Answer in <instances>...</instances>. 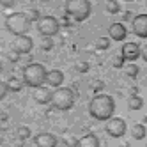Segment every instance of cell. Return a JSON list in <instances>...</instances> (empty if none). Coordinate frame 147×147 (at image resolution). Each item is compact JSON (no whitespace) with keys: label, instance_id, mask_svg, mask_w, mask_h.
Returning a JSON list of instances; mask_svg holds the SVG:
<instances>
[{"label":"cell","instance_id":"d590c367","mask_svg":"<svg viewBox=\"0 0 147 147\" xmlns=\"http://www.w3.org/2000/svg\"><path fill=\"white\" fill-rule=\"evenodd\" d=\"M124 2H133V0H124Z\"/></svg>","mask_w":147,"mask_h":147},{"label":"cell","instance_id":"4dcf8cb0","mask_svg":"<svg viewBox=\"0 0 147 147\" xmlns=\"http://www.w3.org/2000/svg\"><path fill=\"white\" fill-rule=\"evenodd\" d=\"M131 14H133V13H131V11H126V13H124V14H122V18H124V22H126V20H133V18H135V16H131Z\"/></svg>","mask_w":147,"mask_h":147},{"label":"cell","instance_id":"e575fe53","mask_svg":"<svg viewBox=\"0 0 147 147\" xmlns=\"http://www.w3.org/2000/svg\"><path fill=\"white\" fill-rule=\"evenodd\" d=\"M4 71V66H2V62H0V73H2Z\"/></svg>","mask_w":147,"mask_h":147},{"label":"cell","instance_id":"ba28073f","mask_svg":"<svg viewBox=\"0 0 147 147\" xmlns=\"http://www.w3.org/2000/svg\"><path fill=\"white\" fill-rule=\"evenodd\" d=\"M133 34L140 39H147V14H136L131 20Z\"/></svg>","mask_w":147,"mask_h":147},{"label":"cell","instance_id":"ffe728a7","mask_svg":"<svg viewBox=\"0 0 147 147\" xmlns=\"http://www.w3.org/2000/svg\"><path fill=\"white\" fill-rule=\"evenodd\" d=\"M23 82V80H22ZM22 82H20L18 78L11 76L7 80V85H9V90H13V92H18V90H22Z\"/></svg>","mask_w":147,"mask_h":147},{"label":"cell","instance_id":"2e32d148","mask_svg":"<svg viewBox=\"0 0 147 147\" xmlns=\"http://www.w3.org/2000/svg\"><path fill=\"white\" fill-rule=\"evenodd\" d=\"M131 135H133L135 140H144L145 135H147V128H145L144 124H138V122H136V124L133 126V129H131Z\"/></svg>","mask_w":147,"mask_h":147},{"label":"cell","instance_id":"8fae6325","mask_svg":"<svg viewBox=\"0 0 147 147\" xmlns=\"http://www.w3.org/2000/svg\"><path fill=\"white\" fill-rule=\"evenodd\" d=\"M57 144H59L57 136L51 135V133H39L34 138L36 147H57Z\"/></svg>","mask_w":147,"mask_h":147},{"label":"cell","instance_id":"7c38bea8","mask_svg":"<svg viewBox=\"0 0 147 147\" xmlns=\"http://www.w3.org/2000/svg\"><path fill=\"white\" fill-rule=\"evenodd\" d=\"M108 34H110V39H113V41H124V39H126V36H128V28H126V25H124V23L115 22V23H112V25H110Z\"/></svg>","mask_w":147,"mask_h":147},{"label":"cell","instance_id":"5bb4252c","mask_svg":"<svg viewBox=\"0 0 147 147\" xmlns=\"http://www.w3.org/2000/svg\"><path fill=\"white\" fill-rule=\"evenodd\" d=\"M46 83L50 87H55L59 89L62 83H64V73L60 69H53V71H48V76H46Z\"/></svg>","mask_w":147,"mask_h":147},{"label":"cell","instance_id":"30bf717a","mask_svg":"<svg viewBox=\"0 0 147 147\" xmlns=\"http://www.w3.org/2000/svg\"><path fill=\"white\" fill-rule=\"evenodd\" d=\"M121 53L126 60L129 62H135L138 57H142V48L136 45V43H124L122 48H121Z\"/></svg>","mask_w":147,"mask_h":147},{"label":"cell","instance_id":"836d02e7","mask_svg":"<svg viewBox=\"0 0 147 147\" xmlns=\"http://www.w3.org/2000/svg\"><path fill=\"white\" fill-rule=\"evenodd\" d=\"M0 144H4V135H2V131H0Z\"/></svg>","mask_w":147,"mask_h":147},{"label":"cell","instance_id":"83f0119b","mask_svg":"<svg viewBox=\"0 0 147 147\" xmlns=\"http://www.w3.org/2000/svg\"><path fill=\"white\" fill-rule=\"evenodd\" d=\"M103 87H105V83H103L101 80H94V82H92V89H94V90H101Z\"/></svg>","mask_w":147,"mask_h":147},{"label":"cell","instance_id":"6da1fadb","mask_svg":"<svg viewBox=\"0 0 147 147\" xmlns=\"http://www.w3.org/2000/svg\"><path fill=\"white\" fill-rule=\"evenodd\" d=\"M115 112V101L108 94H96L89 103V113L96 121H108Z\"/></svg>","mask_w":147,"mask_h":147},{"label":"cell","instance_id":"cb8c5ba5","mask_svg":"<svg viewBox=\"0 0 147 147\" xmlns=\"http://www.w3.org/2000/svg\"><path fill=\"white\" fill-rule=\"evenodd\" d=\"M25 13H27V16L30 18V22H37V20L41 18L37 9H28V11H25Z\"/></svg>","mask_w":147,"mask_h":147},{"label":"cell","instance_id":"e0dca14e","mask_svg":"<svg viewBox=\"0 0 147 147\" xmlns=\"http://www.w3.org/2000/svg\"><path fill=\"white\" fill-rule=\"evenodd\" d=\"M144 105V99L138 96V94H131V96L128 98V107L129 110H140Z\"/></svg>","mask_w":147,"mask_h":147},{"label":"cell","instance_id":"8d00e7d4","mask_svg":"<svg viewBox=\"0 0 147 147\" xmlns=\"http://www.w3.org/2000/svg\"><path fill=\"white\" fill-rule=\"evenodd\" d=\"M145 5H147V0H145Z\"/></svg>","mask_w":147,"mask_h":147},{"label":"cell","instance_id":"4316f807","mask_svg":"<svg viewBox=\"0 0 147 147\" xmlns=\"http://www.w3.org/2000/svg\"><path fill=\"white\" fill-rule=\"evenodd\" d=\"M64 140H66V145L71 147V145H78V140H80V138H75L73 135H69V136L66 135V136H64Z\"/></svg>","mask_w":147,"mask_h":147},{"label":"cell","instance_id":"ac0fdd59","mask_svg":"<svg viewBox=\"0 0 147 147\" xmlns=\"http://www.w3.org/2000/svg\"><path fill=\"white\" fill-rule=\"evenodd\" d=\"M94 46H96V50H108L110 48V37H98L96 41H94Z\"/></svg>","mask_w":147,"mask_h":147},{"label":"cell","instance_id":"1f68e13d","mask_svg":"<svg viewBox=\"0 0 147 147\" xmlns=\"http://www.w3.org/2000/svg\"><path fill=\"white\" fill-rule=\"evenodd\" d=\"M142 59H144V60L147 62V45H145V46L142 48Z\"/></svg>","mask_w":147,"mask_h":147},{"label":"cell","instance_id":"f546056e","mask_svg":"<svg viewBox=\"0 0 147 147\" xmlns=\"http://www.w3.org/2000/svg\"><path fill=\"white\" fill-rule=\"evenodd\" d=\"M87 69H89L87 62H80V64H78V71H80V73H87Z\"/></svg>","mask_w":147,"mask_h":147},{"label":"cell","instance_id":"44dd1931","mask_svg":"<svg viewBox=\"0 0 147 147\" xmlns=\"http://www.w3.org/2000/svg\"><path fill=\"white\" fill-rule=\"evenodd\" d=\"M138 66H136V64H128V66H124V73H126V75H128L129 78H136V76H138Z\"/></svg>","mask_w":147,"mask_h":147},{"label":"cell","instance_id":"7a4b0ae2","mask_svg":"<svg viewBox=\"0 0 147 147\" xmlns=\"http://www.w3.org/2000/svg\"><path fill=\"white\" fill-rule=\"evenodd\" d=\"M46 76H48V71L43 64L39 62H30L27 64L23 69H22V80L25 85L32 87V89H37L41 85L46 83Z\"/></svg>","mask_w":147,"mask_h":147},{"label":"cell","instance_id":"52a82bcc","mask_svg":"<svg viewBox=\"0 0 147 147\" xmlns=\"http://www.w3.org/2000/svg\"><path fill=\"white\" fill-rule=\"evenodd\" d=\"M105 131H107L108 136H112V138H121V136H124L126 131H128V124L121 117H112V119L107 121Z\"/></svg>","mask_w":147,"mask_h":147},{"label":"cell","instance_id":"8992f818","mask_svg":"<svg viewBox=\"0 0 147 147\" xmlns=\"http://www.w3.org/2000/svg\"><path fill=\"white\" fill-rule=\"evenodd\" d=\"M37 32L41 36H45V37H51V36H55L59 32V28H60V23H59V20L53 18V16H41L37 22Z\"/></svg>","mask_w":147,"mask_h":147},{"label":"cell","instance_id":"d4e9b609","mask_svg":"<svg viewBox=\"0 0 147 147\" xmlns=\"http://www.w3.org/2000/svg\"><path fill=\"white\" fill-rule=\"evenodd\" d=\"M7 92H9V85H7V82H0V101H2V99L7 96Z\"/></svg>","mask_w":147,"mask_h":147},{"label":"cell","instance_id":"4fadbf2b","mask_svg":"<svg viewBox=\"0 0 147 147\" xmlns=\"http://www.w3.org/2000/svg\"><path fill=\"white\" fill-rule=\"evenodd\" d=\"M51 98H53V92L50 90V87H45V85L37 87L36 92H34V99L39 105H48V103H51Z\"/></svg>","mask_w":147,"mask_h":147},{"label":"cell","instance_id":"f1b7e54d","mask_svg":"<svg viewBox=\"0 0 147 147\" xmlns=\"http://www.w3.org/2000/svg\"><path fill=\"white\" fill-rule=\"evenodd\" d=\"M16 4V0H0V5L2 7H13Z\"/></svg>","mask_w":147,"mask_h":147},{"label":"cell","instance_id":"484cf974","mask_svg":"<svg viewBox=\"0 0 147 147\" xmlns=\"http://www.w3.org/2000/svg\"><path fill=\"white\" fill-rule=\"evenodd\" d=\"M20 55H22V53H18L16 50H13V51H9V53H7V59H9V62H18Z\"/></svg>","mask_w":147,"mask_h":147},{"label":"cell","instance_id":"3957f363","mask_svg":"<svg viewBox=\"0 0 147 147\" xmlns=\"http://www.w3.org/2000/svg\"><path fill=\"white\" fill-rule=\"evenodd\" d=\"M4 25H5V30L11 32L13 36H25L32 27V22L27 16V13H13V14H7Z\"/></svg>","mask_w":147,"mask_h":147},{"label":"cell","instance_id":"d6986e66","mask_svg":"<svg viewBox=\"0 0 147 147\" xmlns=\"http://www.w3.org/2000/svg\"><path fill=\"white\" fill-rule=\"evenodd\" d=\"M105 9H107V13H110V14H117L121 11V5H119L117 0H108L107 5H105Z\"/></svg>","mask_w":147,"mask_h":147},{"label":"cell","instance_id":"9c48e42d","mask_svg":"<svg viewBox=\"0 0 147 147\" xmlns=\"http://www.w3.org/2000/svg\"><path fill=\"white\" fill-rule=\"evenodd\" d=\"M34 48V41L32 37H28L27 34L25 36H16L14 41H13V50H16L18 53H30Z\"/></svg>","mask_w":147,"mask_h":147},{"label":"cell","instance_id":"277c9868","mask_svg":"<svg viewBox=\"0 0 147 147\" xmlns=\"http://www.w3.org/2000/svg\"><path fill=\"white\" fill-rule=\"evenodd\" d=\"M92 5L89 0H67L66 2V14L75 22H85L90 16Z\"/></svg>","mask_w":147,"mask_h":147},{"label":"cell","instance_id":"d6a6232c","mask_svg":"<svg viewBox=\"0 0 147 147\" xmlns=\"http://www.w3.org/2000/svg\"><path fill=\"white\" fill-rule=\"evenodd\" d=\"M43 48H45V50H50V48H51V41L46 39V41H45V45H43Z\"/></svg>","mask_w":147,"mask_h":147},{"label":"cell","instance_id":"5b68a950","mask_svg":"<svg viewBox=\"0 0 147 147\" xmlns=\"http://www.w3.org/2000/svg\"><path fill=\"white\" fill-rule=\"evenodd\" d=\"M51 105L57 110H69L75 105V92L69 87H59L53 90V98H51Z\"/></svg>","mask_w":147,"mask_h":147},{"label":"cell","instance_id":"603a6c76","mask_svg":"<svg viewBox=\"0 0 147 147\" xmlns=\"http://www.w3.org/2000/svg\"><path fill=\"white\" fill-rule=\"evenodd\" d=\"M18 136L22 140H27L30 136V128H27V126H20V128H18Z\"/></svg>","mask_w":147,"mask_h":147},{"label":"cell","instance_id":"7402d4cb","mask_svg":"<svg viewBox=\"0 0 147 147\" xmlns=\"http://www.w3.org/2000/svg\"><path fill=\"white\" fill-rule=\"evenodd\" d=\"M124 62H126V59L122 57V53H119V55H113V59H112V66L117 67V69H121V67H124Z\"/></svg>","mask_w":147,"mask_h":147},{"label":"cell","instance_id":"9a60e30c","mask_svg":"<svg viewBox=\"0 0 147 147\" xmlns=\"http://www.w3.org/2000/svg\"><path fill=\"white\" fill-rule=\"evenodd\" d=\"M78 147H99V138L94 133H87L78 140Z\"/></svg>","mask_w":147,"mask_h":147}]
</instances>
